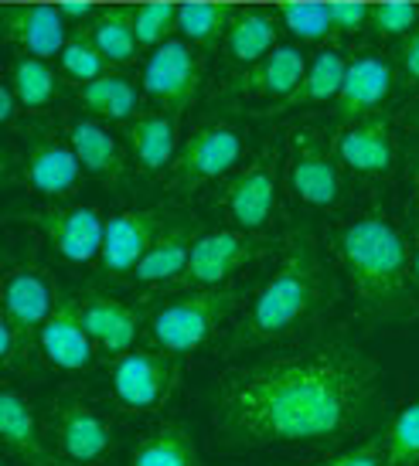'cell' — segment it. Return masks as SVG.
Segmentation results:
<instances>
[{"label":"cell","mask_w":419,"mask_h":466,"mask_svg":"<svg viewBox=\"0 0 419 466\" xmlns=\"http://www.w3.org/2000/svg\"><path fill=\"white\" fill-rule=\"evenodd\" d=\"M211 440L222 453L344 446L385 415L379 364L328 337L236 364L211 389Z\"/></svg>","instance_id":"obj_1"},{"label":"cell","mask_w":419,"mask_h":466,"mask_svg":"<svg viewBox=\"0 0 419 466\" xmlns=\"http://www.w3.org/2000/svg\"><path fill=\"white\" fill-rule=\"evenodd\" d=\"M334 256L365 324L399 327L419 313L409 235L382 205L362 208L341 221L334 228Z\"/></svg>","instance_id":"obj_2"},{"label":"cell","mask_w":419,"mask_h":466,"mask_svg":"<svg viewBox=\"0 0 419 466\" xmlns=\"http://www.w3.org/2000/svg\"><path fill=\"white\" fill-rule=\"evenodd\" d=\"M334 299V279L324 262L321 242L307 228H293L280 242L270 276L250 297L242 317L236 320L229 344V354L256 350L276 340H287L307 324H314Z\"/></svg>","instance_id":"obj_3"},{"label":"cell","mask_w":419,"mask_h":466,"mask_svg":"<svg viewBox=\"0 0 419 466\" xmlns=\"http://www.w3.org/2000/svg\"><path fill=\"white\" fill-rule=\"evenodd\" d=\"M246 303V293L236 286L219 289H174L147 313V344L168 350L174 358H191L198 350L211 348L236 310Z\"/></svg>","instance_id":"obj_4"},{"label":"cell","mask_w":419,"mask_h":466,"mask_svg":"<svg viewBox=\"0 0 419 466\" xmlns=\"http://www.w3.org/2000/svg\"><path fill=\"white\" fill-rule=\"evenodd\" d=\"M246 160V133L229 119H205L191 137L181 140V150L168 170V191L174 198H191L209 184L225 181Z\"/></svg>","instance_id":"obj_5"},{"label":"cell","mask_w":419,"mask_h":466,"mask_svg":"<svg viewBox=\"0 0 419 466\" xmlns=\"http://www.w3.org/2000/svg\"><path fill=\"white\" fill-rule=\"evenodd\" d=\"M45 432L62 466H103L119 446L109 415L79 391H62L52 401Z\"/></svg>","instance_id":"obj_6"},{"label":"cell","mask_w":419,"mask_h":466,"mask_svg":"<svg viewBox=\"0 0 419 466\" xmlns=\"http://www.w3.org/2000/svg\"><path fill=\"white\" fill-rule=\"evenodd\" d=\"M215 211L225 225L262 235L280 211V150L266 143L250 164H242L222 181L215 195Z\"/></svg>","instance_id":"obj_7"},{"label":"cell","mask_w":419,"mask_h":466,"mask_svg":"<svg viewBox=\"0 0 419 466\" xmlns=\"http://www.w3.org/2000/svg\"><path fill=\"white\" fill-rule=\"evenodd\" d=\"M181 385V358L158 348H137L109 364V399L127 415H154Z\"/></svg>","instance_id":"obj_8"},{"label":"cell","mask_w":419,"mask_h":466,"mask_svg":"<svg viewBox=\"0 0 419 466\" xmlns=\"http://www.w3.org/2000/svg\"><path fill=\"white\" fill-rule=\"evenodd\" d=\"M287 191L307 211H334L344 198V174L331 140L314 127H293L287 133Z\"/></svg>","instance_id":"obj_9"},{"label":"cell","mask_w":419,"mask_h":466,"mask_svg":"<svg viewBox=\"0 0 419 466\" xmlns=\"http://www.w3.org/2000/svg\"><path fill=\"white\" fill-rule=\"evenodd\" d=\"M266 248H270V238L232 228V225L201 232L195 238V246H191L188 266L168 286V293H174V289H219V286H229L239 272L250 269Z\"/></svg>","instance_id":"obj_10"},{"label":"cell","mask_w":419,"mask_h":466,"mask_svg":"<svg viewBox=\"0 0 419 466\" xmlns=\"http://www.w3.org/2000/svg\"><path fill=\"white\" fill-rule=\"evenodd\" d=\"M170 221L174 218L160 208H127V211L106 215L103 248H99V259H96L99 279L127 283L130 272L137 269V262L150 252V246L158 242Z\"/></svg>","instance_id":"obj_11"},{"label":"cell","mask_w":419,"mask_h":466,"mask_svg":"<svg viewBox=\"0 0 419 466\" xmlns=\"http://www.w3.org/2000/svg\"><path fill=\"white\" fill-rule=\"evenodd\" d=\"M25 221L45 235V242L55 248V256L66 259L68 266H96V259H99L106 232V215L99 208L48 201L35 211H25Z\"/></svg>","instance_id":"obj_12"},{"label":"cell","mask_w":419,"mask_h":466,"mask_svg":"<svg viewBox=\"0 0 419 466\" xmlns=\"http://www.w3.org/2000/svg\"><path fill=\"white\" fill-rule=\"evenodd\" d=\"M86 167L72 150L66 133L55 127H35L25 140L21 157V181L45 201H66L79 191Z\"/></svg>","instance_id":"obj_13"},{"label":"cell","mask_w":419,"mask_h":466,"mask_svg":"<svg viewBox=\"0 0 419 466\" xmlns=\"http://www.w3.org/2000/svg\"><path fill=\"white\" fill-rule=\"evenodd\" d=\"M331 147L338 154L341 167L365 177V181H389L399 170V164H403L399 137H395L393 123L382 113L341 123L334 137H331Z\"/></svg>","instance_id":"obj_14"},{"label":"cell","mask_w":419,"mask_h":466,"mask_svg":"<svg viewBox=\"0 0 419 466\" xmlns=\"http://www.w3.org/2000/svg\"><path fill=\"white\" fill-rule=\"evenodd\" d=\"M38 354L41 361L62 375H82V371H92L99 364L103 350L92 340L89 327L82 320L79 289L76 293L62 289L52 317L38 327Z\"/></svg>","instance_id":"obj_15"},{"label":"cell","mask_w":419,"mask_h":466,"mask_svg":"<svg viewBox=\"0 0 419 466\" xmlns=\"http://www.w3.org/2000/svg\"><path fill=\"white\" fill-rule=\"evenodd\" d=\"M144 92L160 106L181 116L195 103L201 86V55L198 45L188 38H168L158 48H150V58L144 62Z\"/></svg>","instance_id":"obj_16"},{"label":"cell","mask_w":419,"mask_h":466,"mask_svg":"<svg viewBox=\"0 0 419 466\" xmlns=\"http://www.w3.org/2000/svg\"><path fill=\"white\" fill-rule=\"evenodd\" d=\"M395 78H399L395 66L379 52H362L348 58V72H344L341 92L334 99V113H338L341 123L379 113L385 99L393 96Z\"/></svg>","instance_id":"obj_17"},{"label":"cell","mask_w":419,"mask_h":466,"mask_svg":"<svg viewBox=\"0 0 419 466\" xmlns=\"http://www.w3.org/2000/svg\"><path fill=\"white\" fill-rule=\"evenodd\" d=\"M79 310L92 340L99 344L106 358H119V354L133 350L144 334V313L103 289H79Z\"/></svg>","instance_id":"obj_18"},{"label":"cell","mask_w":419,"mask_h":466,"mask_svg":"<svg viewBox=\"0 0 419 466\" xmlns=\"http://www.w3.org/2000/svg\"><path fill=\"white\" fill-rule=\"evenodd\" d=\"M0 440L7 456H14L21 466H62L48 442V432L35 415V405L14 385L0 391Z\"/></svg>","instance_id":"obj_19"},{"label":"cell","mask_w":419,"mask_h":466,"mask_svg":"<svg viewBox=\"0 0 419 466\" xmlns=\"http://www.w3.org/2000/svg\"><path fill=\"white\" fill-rule=\"evenodd\" d=\"M127 150L140 174H164L181 150V116L170 109H140L127 123Z\"/></svg>","instance_id":"obj_20"},{"label":"cell","mask_w":419,"mask_h":466,"mask_svg":"<svg viewBox=\"0 0 419 466\" xmlns=\"http://www.w3.org/2000/svg\"><path fill=\"white\" fill-rule=\"evenodd\" d=\"M58 297H62V289L41 266L14 262L11 269L4 272V317H11L35 334L52 317Z\"/></svg>","instance_id":"obj_21"},{"label":"cell","mask_w":419,"mask_h":466,"mask_svg":"<svg viewBox=\"0 0 419 466\" xmlns=\"http://www.w3.org/2000/svg\"><path fill=\"white\" fill-rule=\"evenodd\" d=\"M303 68H307V58L297 45H276L266 58H260L246 72H239L225 89L232 96H246V99H280L283 103L290 92L301 86Z\"/></svg>","instance_id":"obj_22"},{"label":"cell","mask_w":419,"mask_h":466,"mask_svg":"<svg viewBox=\"0 0 419 466\" xmlns=\"http://www.w3.org/2000/svg\"><path fill=\"white\" fill-rule=\"evenodd\" d=\"M205 228L195 218H174L160 232L158 242L150 246V252L137 262V269L130 272L127 286H160V289H168L184 272L188 256H191V246H195V238Z\"/></svg>","instance_id":"obj_23"},{"label":"cell","mask_w":419,"mask_h":466,"mask_svg":"<svg viewBox=\"0 0 419 466\" xmlns=\"http://www.w3.org/2000/svg\"><path fill=\"white\" fill-rule=\"evenodd\" d=\"M4 35L25 55L55 58V55H62L68 41L66 14L58 11V7H48V4L7 7V14H4Z\"/></svg>","instance_id":"obj_24"},{"label":"cell","mask_w":419,"mask_h":466,"mask_svg":"<svg viewBox=\"0 0 419 466\" xmlns=\"http://www.w3.org/2000/svg\"><path fill=\"white\" fill-rule=\"evenodd\" d=\"M66 137L89 177L106 181V184H119L127 177V167H130V164H127V154H123L119 140L106 130L99 119L72 116L66 123Z\"/></svg>","instance_id":"obj_25"},{"label":"cell","mask_w":419,"mask_h":466,"mask_svg":"<svg viewBox=\"0 0 419 466\" xmlns=\"http://www.w3.org/2000/svg\"><path fill=\"white\" fill-rule=\"evenodd\" d=\"M127 466H209L198 453L195 432L181 419H164L130 446Z\"/></svg>","instance_id":"obj_26"},{"label":"cell","mask_w":419,"mask_h":466,"mask_svg":"<svg viewBox=\"0 0 419 466\" xmlns=\"http://www.w3.org/2000/svg\"><path fill=\"white\" fill-rule=\"evenodd\" d=\"M344 72H348V58H344L338 48H321V52L307 62V68H303L301 86L280 103V109L334 103L341 92V82H344Z\"/></svg>","instance_id":"obj_27"},{"label":"cell","mask_w":419,"mask_h":466,"mask_svg":"<svg viewBox=\"0 0 419 466\" xmlns=\"http://www.w3.org/2000/svg\"><path fill=\"white\" fill-rule=\"evenodd\" d=\"M79 99L92 116L113 119V123H130L140 113V92L133 86V78L123 72H106L86 82L79 89Z\"/></svg>","instance_id":"obj_28"},{"label":"cell","mask_w":419,"mask_h":466,"mask_svg":"<svg viewBox=\"0 0 419 466\" xmlns=\"http://www.w3.org/2000/svg\"><path fill=\"white\" fill-rule=\"evenodd\" d=\"M89 38L96 41V48L109 58V66H130L137 58V11L130 7H109V11L92 14V21L86 25Z\"/></svg>","instance_id":"obj_29"},{"label":"cell","mask_w":419,"mask_h":466,"mask_svg":"<svg viewBox=\"0 0 419 466\" xmlns=\"http://www.w3.org/2000/svg\"><path fill=\"white\" fill-rule=\"evenodd\" d=\"M276 48V21L262 11H242L225 35V52L236 66H256Z\"/></svg>","instance_id":"obj_30"},{"label":"cell","mask_w":419,"mask_h":466,"mask_svg":"<svg viewBox=\"0 0 419 466\" xmlns=\"http://www.w3.org/2000/svg\"><path fill=\"white\" fill-rule=\"evenodd\" d=\"M17 92V99L25 109L31 113H41L55 103L58 96V76L52 72L48 58H35V55H21L11 66V78H7Z\"/></svg>","instance_id":"obj_31"},{"label":"cell","mask_w":419,"mask_h":466,"mask_svg":"<svg viewBox=\"0 0 419 466\" xmlns=\"http://www.w3.org/2000/svg\"><path fill=\"white\" fill-rule=\"evenodd\" d=\"M236 17L239 11L229 7V4H181L178 7V31L191 45L209 48V45H215V41H222L229 35Z\"/></svg>","instance_id":"obj_32"},{"label":"cell","mask_w":419,"mask_h":466,"mask_svg":"<svg viewBox=\"0 0 419 466\" xmlns=\"http://www.w3.org/2000/svg\"><path fill=\"white\" fill-rule=\"evenodd\" d=\"M382 442L389 466H419V395L385 422Z\"/></svg>","instance_id":"obj_33"},{"label":"cell","mask_w":419,"mask_h":466,"mask_svg":"<svg viewBox=\"0 0 419 466\" xmlns=\"http://www.w3.org/2000/svg\"><path fill=\"white\" fill-rule=\"evenodd\" d=\"M38 354V334L21 327L11 317H0V364L7 375H27L35 371Z\"/></svg>","instance_id":"obj_34"},{"label":"cell","mask_w":419,"mask_h":466,"mask_svg":"<svg viewBox=\"0 0 419 466\" xmlns=\"http://www.w3.org/2000/svg\"><path fill=\"white\" fill-rule=\"evenodd\" d=\"M58 66H62V72H66L68 78H76V82L86 86V82L109 72V58L96 48V41L89 38V31H82V35L66 41V48L58 55Z\"/></svg>","instance_id":"obj_35"},{"label":"cell","mask_w":419,"mask_h":466,"mask_svg":"<svg viewBox=\"0 0 419 466\" xmlns=\"http://www.w3.org/2000/svg\"><path fill=\"white\" fill-rule=\"evenodd\" d=\"M280 21L297 41H324L328 35H334L328 4H283Z\"/></svg>","instance_id":"obj_36"},{"label":"cell","mask_w":419,"mask_h":466,"mask_svg":"<svg viewBox=\"0 0 419 466\" xmlns=\"http://www.w3.org/2000/svg\"><path fill=\"white\" fill-rule=\"evenodd\" d=\"M416 25H419V7L416 4H403V0L375 4L372 17H368V31L375 38H406Z\"/></svg>","instance_id":"obj_37"},{"label":"cell","mask_w":419,"mask_h":466,"mask_svg":"<svg viewBox=\"0 0 419 466\" xmlns=\"http://www.w3.org/2000/svg\"><path fill=\"white\" fill-rule=\"evenodd\" d=\"M178 31V7L174 4H144L137 11V41L140 48H158L160 41Z\"/></svg>","instance_id":"obj_38"},{"label":"cell","mask_w":419,"mask_h":466,"mask_svg":"<svg viewBox=\"0 0 419 466\" xmlns=\"http://www.w3.org/2000/svg\"><path fill=\"white\" fill-rule=\"evenodd\" d=\"M297 466H389V463H385L382 432H372V436H365V440L354 442V446H344V450H334V453L321 456V460L297 463Z\"/></svg>","instance_id":"obj_39"},{"label":"cell","mask_w":419,"mask_h":466,"mask_svg":"<svg viewBox=\"0 0 419 466\" xmlns=\"http://www.w3.org/2000/svg\"><path fill=\"white\" fill-rule=\"evenodd\" d=\"M331 7V25H334V35H354L368 27V17H372V7L365 0H334Z\"/></svg>","instance_id":"obj_40"},{"label":"cell","mask_w":419,"mask_h":466,"mask_svg":"<svg viewBox=\"0 0 419 466\" xmlns=\"http://www.w3.org/2000/svg\"><path fill=\"white\" fill-rule=\"evenodd\" d=\"M395 72L406 86H419V25L395 48Z\"/></svg>","instance_id":"obj_41"},{"label":"cell","mask_w":419,"mask_h":466,"mask_svg":"<svg viewBox=\"0 0 419 466\" xmlns=\"http://www.w3.org/2000/svg\"><path fill=\"white\" fill-rule=\"evenodd\" d=\"M21 109H25V106H21V99H17L14 86L11 82H4V86H0V123H4V127H14V119H17Z\"/></svg>","instance_id":"obj_42"},{"label":"cell","mask_w":419,"mask_h":466,"mask_svg":"<svg viewBox=\"0 0 419 466\" xmlns=\"http://www.w3.org/2000/svg\"><path fill=\"white\" fill-rule=\"evenodd\" d=\"M409 272H413V283L419 286V221H413L409 228Z\"/></svg>","instance_id":"obj_43"},{"label":"cell","mask_w":419,"mask_h":466,"mask_svg":"<svg viewBox=\"0 0 419 466\" xmlns=\"http://www.w3.org/2000/svg\"><path fill=\"white\" fill-rule=\"evenodd\" d=\"M403 164H406V174L409 181H413V191H416V201H419V143H413L403 157Z\"/></svg>","instance_id":"obj_44"},{"label":"cell","mask_w":419,"mask_h":466,"mask_svg":"<svg viewBox=\"0 0 419 466\" xmlns=\"http://www.w3.org/2000/svg\"><path fill=\"white\" fill-rule=\"evenodd\" d=\"M58 11L66 14V17H89V14H96V7H92L89 0H82V4L66 0V4H58Z\"/></svg>","instance_id":"obj_45"},{"label":"cell","mask_w":419,"mask_h":466,"mask_svg":"<svg viewBox=\"0 0 419 466\" xmlns=\"http://www.w3.org/2000/svg\"><path fill=\"white\" fill-rule=\"evenodd\" d=\"M403 123H406L409 130H413L419 137V99L413 106H406V113H403Z\"/></svg>","instance_id":"obj_46"}]
</instances>
